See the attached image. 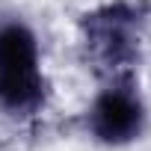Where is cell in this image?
<instances>
[{"instance_id":"1","label":"cell","mask_w":151,"mask_h":151,"mask_svg":"<svg viewBox=\"0 0 151 151\" xmlns=\"http://www.w3.org/2000/svg\"><path fill=\"white\" fill-rule=\"evenodd\" d=\"M142 9L136 3H110L83 18V47L86 59L101 77L124 80L136 65L139 39H142Z\"/></svg>"},{"instance_id":"2","label":"cell","mask_w":151,"mask_h":151,"mask_svg":"<svg viewBox=\"0 0 151 151\" xmlns=\"http://www.w3.org/2000/svg\"><path fill=\"white\" fill-rule=\"evenodd\" d=\"M45 101V77L39 68L36 36L9 21L0 27V107L6 113H36Z\"/></svg>"},{"instance_id":"3","label":"cell","mask_w":151,"mask_h":151,"mask_svg":"<svg viewBox=\"0 0 151 151\" xmlns=\"http://www.w3.org/2000/svg\"><path fill=\"white\" fill-rule=\"evenodd\" d=\"M86 124H89V133L107 145H122V142H130L142 133L145 107L127 77L113 80L95 98V104L86 116Z\"/></svg>"}]
</instances>
